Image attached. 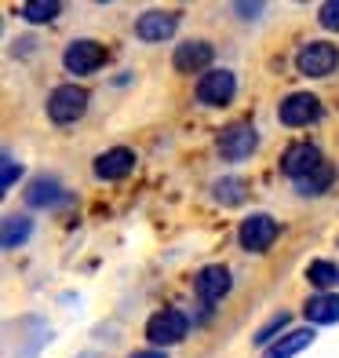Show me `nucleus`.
<instances>
[{
	"mask_svg": "<svg viewBox=\"0 0 339 358\" xmlns=\"http://www.w3.org/2000/svg\"><path fill=\"white\" fill-rule=\"evenodd\" d=\"M84 110H88V92L77 85H59L47 95V117L55 124H73L84 117Z\"/></svg>",
	"mask_w": 339,
	"mask_h": 358,
	"instance_id": "obj_1",
	"label": "nucleus"
},
{
	"mask_svg": "<svg viewBox=\"0 0 339 358\" xmlns=\"http://www.w3.org/2000/svg\"><path fill=\"white\" fill-rule=\"evenodd\" d=\"M339 66V48L329 41H310L296 52V70L303 77H329Z\"/></svg>",
	"mask_w": 339,
	"mask_h": 358,
	"instance_id": "obj_2",
	"label": "nucleus"
},
{
	"mask_svg": "<svg viewBox=\"0 0 339 358\" xmlns=\"http://www.w3.org/2000/svg\"><path fill=\"white\" fill-rule=\"evenodd\" d=\"M186 329H190L186 315L175 311V307H165V311H157L146 322V340L153 348H172V344H179V340L186 336Z\"/></svg>",
	"mask_w": 339,
	"mask_h": 358,
	"instance_id": "obj_3",
	"label": "nucleus"
},
{
	"mask_svg": "<svg viewBox=\"0 0 339 358\" xmlns=\"http://www.w3.org/2000/svg\"><path fill=\"white\" fill-rule=\"evenodd\" d=\"M278 234H281L278 220L266 216V213H255V216H248L245 223H241L237 241H241V249H245V252H266L273 241H278Z\"/></svg>",
	"mask_w": 339,
	"mask_h": 358,
	"instance_id": "obj_4",
	"label": "nucleus"
},
{
	"mask_svg": "<svg viewBox=\"0 0 339 358\" xmlns=\"http://www.w3.org/2000/svg\"><path fill=\"white\" fill-rule=\"evenodd\" d=\"M234 95H237V77L230 70H208L197 80V103L204 106H226L234 103Z\"/></svg>",
	"mask_w": 339,
	"mask_h": 358,
	"instance_id": "obj_5",
	"label": "nucleus"
},
{
	"mask_svg": "<svg viewBox=\"0 0 339 358\" xmlns=\"http://www.w3.org/2000/svg\"><path fill=\"white\" fill-rule=\"evenodd\" d=\"M321 165H325V154H321L317 146H310V143L288 146L285 157H281V172L292 179V183H299V179H306V176H314Z\"/></svg>",
	"mask_w": 339,
	"mask_h": 358,
	"instance_id": "obj_6",
	"label": "nucleus"
},
{
	"mask_svg": "<svg viewBox=\"0 0 339 358\" xmlns=\"http://www.w3.org/2000/svg\"><path fill=\"white\" fill-rule=\"evenodd\" d=\"M62 62H66V70L84 77V73H95L99 66H106V44L99 41H73L66 52H62Z\"/></svg>",
	"mask_w": 339,
	"mask_h": 358,
	"instance_id": "obj_7",
	"label": "nucleus"
},
{
	"mask_svg": "<svg viewBox=\"0 0 339 358\" xmlns=\"http://www.w3.org/2000/svg\"><path fill=\"white\" fill-rule=\"evenodd\" d=\"M278 117L288 128H303V124H310V121L321 117V99H317V95H310V92H292L278 106Z\"/></svg>",
	"mask_w": 339,
	"mask_h": 358,
	"instance_id": "obj_8",
	"label": "nucleus"
},
{
	"mask_svg": "<svg viewBox=\"0 0 339 358\" xmlns=\"http://www.w3.org/2000/svg\"><path fill=\"white\" fill-rule=\"evenodd\" d=\"M212 44L208 41H186L175 48V55H172V66L179 70V73H208V66H212Z\"/></svg>",
	"mask_w": 339,
	"mask_h": 358,
	"instance_id": "obj_9",
	"label": "nucleus"
},
{
	"mask_svg": "<svg viewBox=\"0 0 339 358\" xmlns=\"http://www.w3.org/2000/svg\"><path fill=\"white\" fill-rule=\"evenodd\" d=\"M255 146H259V136H255L252 124H230V128L219 132V150H223V157H230V161L248 157Z\"/></svg>",
	"mask_w": 339,
	"mask_h": 358,
	"instance_id": "obj_10",
	"label": "nucleus"
},
{
	"mask_svg": "<svg viewBox=\"0 0 339 358\" xmlns=\"http://www.w3.org/2000/svg\"><path fill=\"white\" fill-rule=\"evenodd\" d=\"M193 289H197V300L201 303H219L226 292H230V271H226L223 264L204 267L197 278H193Z\"/></svg>",
	"mask_w": 339,
	"mask_h": 358,
	"instance_id": "obj_11",
	"label": "nucleus"
},
{
	"mask_svg": "<svg viewBox=\"0 0 339 358\" xmlns=\"http://www.w3.org/2000/svg\"><path fill=\"white\" fill-rule=\"evenodd\" d=\"M175 26H179V15H172V11H146V15H139V22H135V37L150 41V44H160V41H168L175 34Z\"/></svg>",
	"mask_w": 339,
	"mask_h": 358,
	"instance_id": "obj_12",
	"label": "nucleus"
},
{
	"mask_svg": "<svg viewBox=\"0 0 339 358\" xmlns=\"http://www.w3.org/2000/svg\"><path fill=\"white\" fill-rule=\"evenodd\" d=\"M132 169H135V154L128 150V146H113V150H106V154L95 157V176L106 179V183H113V179H124Z\"/></svg>",
	"mask_w": 339,
	"mask_h": 358,
	"instance_id": "obj_13",
	"label": "nucleus"
},
{
	"mask_svg": "<svg viewBox=\"0 0 339 358\" xmlns=\"http://www.w3.org/2000/svg\"><path fill=\"white\" fill-rule=\"evenodd\" d=\"M303 315L310 325H332L339 322V296L336 292H317V296L303 303Z\"/></svg>",
	"mask_w": 339,
	"mask_h": 358,
	"instance_id": "obj_14",
	"label": "nucleus"
},
{
	"mask_svg": "<svg viewBox=\"0 0 339 358\" xmlns=\"http://www.w3.org/2000/svg\"><path fill=\"white\" fill-rule=\"evenodd\" d=\"M26 201L33 205V208H55L59 201H66V194H62V187L55 183V179L40 176V179H33V183H29Z\"/></svg>",
	"mask_w": 339,
	"mask_h": 358,
	"instance_id": "obj_15",
	"label": "nucleus"
},
{
	"mask_svg": "<svg viewBox=\"0 0 339 358\" xmlns=\"http://www.w3.org/2000/svg\"><path fill=\"white\" fill-rule=\"evenodd\" d=\"M314 344V329H292V333H285L273 348L263 351V358H292L299 355L303 348H310Z\"/></svg>",
	"mask_w": 339,
	"mask_h": 358,
	"instance_id": "obj_16",
	"label": "nucleus"
},
{
	"mask_svg": "<svg viewBox=\"0 0 339 358\" xmlns=\"http://www.w3.org/2000/svg\"><path fill=\"white\" fill-rule=\"evenodd\" d=\"M29 234H33V220L29 216H8L4 220V234H0V245L4 249H19L29 241Z\"/></svg>",
	"mask_w": 339,
	"mask_h": 358,
	"instance_id": "obj_17",
	"label": "nucleus"
},
{
	"mask_svg": "<svg viewBox=\"0 0 339 358\" xmlns=\"http://www.w3.org/2000/svg\"><path fill=\"white\" fill-rule=\"evenodd\" d=\"M59 11H62L59 0H26V4H19V15L26 22H52Z\"/></svg>",
	"mask_w": 339,
	"mask_h": 358,
	"instance_id": "obj_18",
	"label": "nucleus"
},
{
	"mask_svg": "<svg viewBox=\"0 0 339 358\" xmlns=\"http://www.w3.org/2000/svg\"><path fill=\"white\" fill-rule=\"evenodd\" d=\"M306 282L317 285V289H329L339 282V267L332 264V259H314L310 267H306Z\"/></svg>",
	"mask_w": 339,
	"mask_h": 358,
	"instance_id": "obj_19",
	"label": "nucleus"
},
{
	"mask_svg": "<svg viewBox=\"0 0 339 358\" xmlns=\"http://www.w3.org/2000/svg\"><path fill=\"white\" fill-rule=\"evenodd\" d=\"M332 179H336V169H332V161H325V165H321L314 176H306V179H299V190L303 194H325L329 187H332Z\"/></svg>",
	"mask_w": 339,
	"mask_h": 358,
	"instance_id": "obj_20",
	"label": "nucleus"
},
{
	"mask_svg": "<svg viewBox=\"0 0 339 358\" xmlns=\"http://www.w3.org/2000/svg\"><path fill=\"white\" fill-rule=\"evenodd\" d=\"M285 325H288V315H285V311H281V315H273V318L263 325V329L255 333V344H259L263 351H266V348H273V344H278V333L285 329Z\"/></svg>",
	"mask_w": 339,
	"mask_h": 358,
	"instance_id": "obj_21",
	"label": "nucleus"
},
{
	"mask_svg": "<svg viewBox=\"0 0 339 358\" xmlns=\"http://www.w3.org/2000/svg\"><path fill=\"white\" fill-rule=\"evenodd\" d=\"M216 201H223V205L245 201V183H241V179H219L216 183Z\"/></svg>",
	"mask_w": 339,
	"mask_h": 358,
	"instance_id": "obj_22",
	"label": "nucleus"
},
{
	"mask_svg": "<svg viewBox=\"0 0 339 358\" xmlns=\"http://www.w3.org/2000/svg\"><path fill=\"white\" fill-rule=\"evenodd\" d=\"M317 22L325 26V29H336V34H339V0H329V4H321Z\"/></svg>",
	"mask_w": 339,
	"mask_h": 358,
	"instance_id": "obj_23",
	"label": "nucleus"
},
{
	"mask_svg": "<svg viewBox=\"0 0 339 358\" xmlns=\"http://www.w3.org/2000/svg\"><path fill=\"white\" fill-rule=\"evenodd\" d=\"M19 176H22V165H19L11 154H4V176H0V190H11Z\"/></svg>",
	"mask_w": 339,
	"mask_h": 358,
	"instance_id": "obj_24",
	"label": "nucleus"
},
{
	"mask_svg": "<svg viewBox=\"0 0 339 358\" xmlns=\"http://www.w3.org/2000/svg\"><path fill=\"white\" fill-rule=\"evenodd\" d=\"M132 358H168L165 351H157V348H150V351H135Z\"/></svg>",
	"mask_w": 339,
	"mask_h": 358,
	"instance_id": "obj_25",
	"label": "nucleus"
}]
</instances>
